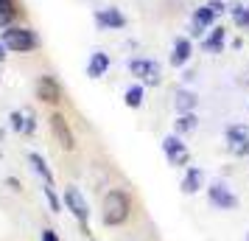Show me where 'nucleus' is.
I'll return each mask as SVG.
<instances>
[{
  "instance_id": "15",
  "label": "nucleus",
  "mask_w": 249,
  "mask_h": 241,
  "mask_svg": "<svg viewBox=\"0 0 249 241\" xmlns=\"http://www.w3.org/2000/svg\"><path fill=\"white\" fill-rule=\"evenodd\" d=\"M107 70H109V54L95 51L90 56V62H87V76H90V79H101Z\"/></svg>"
},
{
  "instance_id": "9",
  "label": "nucleus",
  "mask_w": 249,
  "mask_h": 241,
  "mask_svg": "<svg viewBox=\"0 0 249 241\" xmlns=\"http://www.w3.org/2000/svg\"><path fill=\"white\" fill-rule=\"evenodd\" d=\"M36 98L45 104H59L62 101V87H59V81L53 76H39L36 79Z\"/></svg>"
},
{
  "instance_id": "21",
  "label": "nucleus",
  "mask_w": 249,
  "mask_h": 241,
  "mask_svg": "<svg viewBox=\"0 0 249 241\" xmlns=\"http://www.w3.org/2000/svg\"><path fill=\"white\" fill-rule=\"evenodd\" d=\"M232 12V23L244 31V28H249V6H244V3H238V6H232L230 9Z\"/></svg>"
},
{
  "instance_id": "6",
  "label": "nucleus",
  "mask_w": 249,
  "mask_h": 241,
  "mask_svg": "<svg viewBox=\"0 0 249 241\" xmlns=\"http://www.w3.org/2000/svg\"><path fill=\"white\" fill-rule=\"evenodd\" d=\"M227 149L235 157H247L249 154V129L244 124H232L227 127Z\"/></svg>"
},
{
  "instance_id": "14",
  "label": "nucleus",
  "mask_w": 249,
  "mask_h": 241,
  "mask_svg": "<svg viewBox=\"0 0 249 241\" xmlns=\"http://www.w3.org/2000/svg\"><path fill=\"white\" fill-rule=\"evenodd\" d=\"M199 188H204V171L202 168H188V174H185V180H182V194H199Z\"/></svg>"
},
{
  "instance_id": "11",
  "label": "nucleus",
  "mask_w": 249,
  "mask_h": 241,
  "mask_svg": "<svg viewBox=\"0 0 249 241\" xmlns=\"http://www.w3.org/2000/svg\"><path fill=\"white\" fill-rule=\"evenodd\" d=\"M213 23H215L213 9H210V6H199V9L193 12V17H191V34L202 37L207 28H213Z\"/></svg>"
},
{
  "instance_id": "1",
  "label": "nucleus",
  "mask_w": 249,
  "mask_h": 241,
  "mask_svg": "<svg viewBox=\"0 0 249 241\" xmlns=\"http://www.w3.org/2000/svg\"><path fill=\"white\" fill-rule=\"evenodd\" d=\"M132 213V202H129V196L124 191H109V194L104 196V205H101V219L107 227H118V224H124L126 219Z\"/></svg>"
},
{
  "instance_id": "2",
  "label": "nucleus",
  "mask_w": 249,
  "mask_h": 241,
  "mask_svg": "<svg viewBox=\"0 0 249 241\" xmlns=\"http://www.w3.org/2000/svg\"><path fill=\"white\" fill-rule=\"evenodd\" d=\"M0 39H3V45L9 48L12 54H28V51L39 48V37H36L31 28H23V25H9V28H3V31H0Z\"/></svg>"
},
{
  "instance_id": "18",
  "label": "nucleus",
  "mask_w": 249,
  "mask_h": 241,
  "mask_svg": "<svg viewBox=\"0 0 249 241\" xmlns=\"http://www.w3.org/2000/svg\"><path fill=\"white\" fill-rule=\"evenodd\" d=\"M28 163L34 166V171L39 174V177H42L45 183H51V185H53V174H51V168H48V163H45V157H42V154H36V151H31V154H28Z\"/></svg>"
},
{
  "instance_id": "22",
  "label": "nucleus",
  "mask_w": 249,
  "mask_h": 241,
  "mask_svg": "<svg viewBox=\"0 0 249 241\" xmlns=\"http://www.w3.org/2000/svg\"><path fill=\"white\" fill-rule=\"evenodd\" d=\"M42 191H45V199H48V205H51V210H53V213H59V210H62V202H59V196L53 194V185L45 183V188H42Z\"/></svg>"
},
{
  "instance_id": "4",
  "label": "nucleus",
  "mask_w": 249,
  "mask_h": 241,
  "mask_svg": "<svg viewBox=\"0 0 249 241\" xmlns=\"http://www.w3.org/2000/svg\"><path fill=\"white\" fill-rule=\"evenodd\" d=\"M207 199H210V205H213L215 210H235L238 207V196L232 194L224 183L207 185Z\"/></svg>"
},
{
  "instance_id": "26",
  "label": "nucleus",
  "mask_w": 249,
  "mask_h": 241,
  "mask_svg": "<svg viewBox=\"0 0 249 241\" xmlns=\"http://www.w3.org/2000/svg\"><path fill=\"white\" fill-rule=\"evenodd\" d=\"M6 183L12 185V191H20V183H17V180H14V177H9V180H6Z\"/></svg>"
},
{
  "instance_id": "12",
  "label": "nucleus",
  "mask_w": 249,
  "mask_h": 241,
  "mask_svg": "<svg viewBox=\"0 0 249 241\" xmlns=\"http://www.w3.org/2000/svg\"><path fill=\"white\" fill-rule=\"evenodd\" d=\"M191 54H193L191 39H188V37H177V39H174V48H171V65H174V68L188 65Z\"/></svg>"
},
{
  "instance_id": "8",
  "label": "nucleus",
  "mask_w": 249,
  "mask_h": 241,
  "mask_svg": "<svg viewBox=\"0 0 249 241\" xmlns=\"http://www.w3.org/2000/svg\"><path fill=\"white\" fill-rule=\"evenodd\" d=\"M51 129H53V135H56L59 146H62L65 151H73V149H76L73 129L68 127V121H65V115H62V112H53V115H51Z\"/></svg>"
},
{
  "instance_id": "25",
  "label": "nucleus",
  "mask_w": 249,
  "mask_h": 241,
  "mask_svg": "<svg viewBox=\"0 0 249 241\" xmlns=\"http://www.w3.org/2000/svg\"><path fill=\"white\" fill-rule=\"evenodd\" d=\"M9 56V48L3 45V39H0V62H3V59Z\"/></svg>"
},
{
  "instance_id": "20",
  "label": "nucleus",
  "mask_w": 249,
  "mask_h": 241,
  "mask_svg": "<svg viewBox=\"0 0 249 241\" xmlns=\"http://www.w3.org/2000/svg\"><path fill=\"white\" fill-rule=\"evenodd\" d=\"M14 17H17V3L14 0H0V28H9Z\"/></svg>"
},
{
  "instance_id": "7",
  "label": "nucleus",
  "mask_w": 249,
  "mask_h": 241,
  "mask_svg": "<svg viewBox=\"0 0 249 241\" xmlns=\"http://www.w3.org/2000/svg\"><path fill=\"white\" fill-rule=\"evenodd\" d=\"M162 151H165V160L177 168V166H185V163L191 160V151L188 146L179 140V135H168V138L162 140Z\"/></svg>"
},
{
  "instance_id": "17",
  "label": "nucleus",
  "mask_w": 249,
  "mask_h": 241,
  "mask_svg": "<svg viewBox=\"0 0 249 241\" xmlns=\"http://www.w3.org/2000/svg\"><path fill=\"white\" fill-rule=\"evenodd\" d=\"M196 127H199L196 112H185V115H179V118L174 121V135H188V132H193Z\"/></svg>"
},
{
  "instance_id": "10",
  "label": "nucleus",
  "mask_w": 249,
  "mask_h": 241,
  "mask_svg": "<svg viewBox=\"0 0 249 241\" xmlns=\"http://www.w3.org/2000/svg\"><path fill=\"white\" fill-rule=\"evenodd\" d=\"M95 25L101 28V31H118V28H124L126 25V17L121 9H115V6H109V9H98L95 12Z\"/></svg>"
},
{
  "instance_id": "3",
  "label": "nucleus",
  "mask_w": 249,
  "mask_h": 241,
  "mask_svg": "<svg viewBox=\"0 0 249 241\" xmlns=\"http://www.w3.org/2000/svg\"><path fill=\"white\" fill-rule=\"evenodd\" d=\"M65 205H68V210L76 216V222H79L81 227H84V233H90L87 230V222H90V207H87V199L81 196L79 188H65Z\"/></svg>"
},
{
  "instance_id": "13",
  "label": "nucleus",
  "mask_w": 249,
  "mask_h": 241,
  "mask_svg": "<svg viewBox=\"0 0 249 241\" xmlns=\"http://www.w3.org/2000/svg\"><path fill=\"white\" fill-rule=\"evenodd\" d=\"M227 45V31H224V25H213L210 28V34L202 39V48L207 51V54H221Z\"/></svg>"
},
{
  "instance_id": "24",
  "label": "nucleus",
  "mask_w": 249,
  "mask_h": 241,
  "mask_svg": "<svg viewBox=\"0 0 249 241\" xmlns=\"http://www.w3.org/2000/svg\"><path fill=\"white\" fill-rule=\"evenodd\" d=\"M39 241H59V236H56L51 227H45L42 233H39Z\"/></svg>"
},
{
  "instance_id": "5",
  "label": "nucleus",
  "mask_w": 249,
  "mask_h": 241,
  "mask_svg": "<svg viewBox=\"0 0 249 241\" xmlns=\"http://www.w3.org/2000/svg\"><path fill=\"white\" fill-rule=\"evenodd\" d=\"M129 70L143 84H160V76H162V70L154 59H129Z\"/></svg>"
},
{
  "instance_id": "27",
  "label": "nucleus",
  "mask_w": 249,
  "mask_h": 241,
  "mask_svg": "<svg viewBox=\"0 0 249 241\" xmlns=\"http://www.w3.org/2000/svg\"><path fill=\"white\" fill-rule=\"evenodd\" d=\"M247 241H249V236H247Z\"/></svg>"
},
{
  "instance_id": "16",
  "label": "nucleus",
  "mask_w": 249,
  "mask_h": 241,
  "mask_svg": "<svg viewBox=\"0 0 249 241\" xmlns=\"http://www.w3.org/2000/svg\"><path fill=\"white\" fill-rule=\"evenodd\" d=\"M196 104H199V98H196V93L193 90H177L174 93V107H177V112L185 115V112H193L196 110Z\"/></svg>"
},
{
  "instance_id": "23",
  "label": "nucleus",
  "mask_w": 249,
  "mask_h": 241,
  "mask_svg": "<svg viewBox=\"0 0 249 241\" xmlns=\"http://www.w3.org/2000/svg\"><path fill=\"white\" fill-rule=\"evenodd\" d=\"M207 6H210V9H213V14H215V17H218V14H224V12H227L224 0H210V3H207Z\"/></svg>"
},
{
  "instance_id": "19",
  "label": "nucleus",
  "mask_w": 249,
  "mask_h": 241,
  "mask_svg": "<svg viewBox=\"0 0 249 241\" xmlns=\"http://www.w3.org/2000/svg\"><path fill=\"white\" fill-rule=\"evenodd\" d=\"M143 84H132L129 90L124 93V104L126 107H132V110H137V107H143Z\"/></svg>"
}]
</instances>
